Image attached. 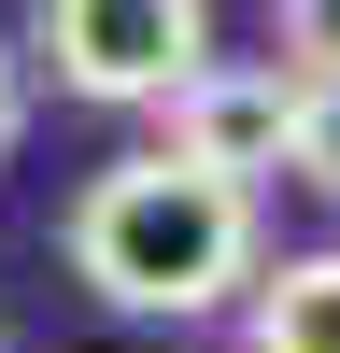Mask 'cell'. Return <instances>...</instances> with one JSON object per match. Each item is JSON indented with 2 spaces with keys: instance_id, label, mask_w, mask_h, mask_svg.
<instances>
[{
  "instance_id": "277c9868",
  "label": "cell",
  "mask_w": 340,
  "mask_h": 353,
  "mask_svg": "<svg viewBox=\"0 0 340 353\" xmlns=\"http://www.w3.org/2000/svg\"><path fill=\"white\" fill-rule=\"evenodd\" d=\"M255 353H340V254H283L255 283Z\"/></svg>"
},
{
  "instance_id": "6da1fadb",
  "label": "cell",
  "mask_w": 340,
  "mask_h": 353,
  "mask_svg": "<svg viewBox=\"0 0 340 353\" xmlns=\"http://www.w3.org/2000/svg\"><path fill=\"white\" fill-rule=\"evenodd\" d=\"M57 254H71V283L100 311L198 325V311H227L255 283V198L213 184V170H185V156H113L100 184L71 198Z\"/></svg>"
},
{
  "instance_id": "3957f363",
  "label": "cell",
  "mask_w": 340,
  "mask_h": 353,
  "mask_svg": "<svg viewBox=\"0 0 340 353\" xmlns=\"http://www.w3.org/2000/svg\"><path fill=\"white\" fill-rule=\"evenodd\" d=\"M156 156H185V170H213V184H270V170H298V85H283V57L270 71H241V57H213V71L170 99V141Z\"/></svg>"
},
{
  "instance_id": "5b68a950",
  "label": "cell",
  "mask_w": 340,
  "mask_h": 353,
  "mask_svg": "<svg viewBox=\"0 0 340 353\" xmlns=\"http://www.w3.org/2000/svg\"><path fill=\"white\" fill-rule=\"evenodd\" d=\"M298 170L340 198V85H298Z\"/></svg>"
},
{
  "instance_id": "52a82bcc",
  "label": "cell",
  "mask_w": 340,
  "mask_h": 353,
  "mask_svg": "<svg viewBox=\"0 0 340 353\" xmlns=\"http://www.w3.org/2000/svg\"><path fill=\"white\" fill-rule=\"evenodd\" d=\"M0 353H15V339H0Z\"/></svg>"
},
{
  "instance_id": "7a4b0ae2",
  "label": "cell",
  "mask_w": 340,
  "mask_h": 353,
  "mask_svg": "<svg viewBox=\"0 0 340 353\" xmlns=\"http://www.w3.org/2000/svg\"><path fill=\"white\" fill-rule=\"evenodd\" d=\"M28 57H57L71 99H185L213 71V14L198 0H43L28 14Z\"/></svg>"
},
{
  "instance_id": "8992f818",
  "label": "cell",
  "mask_w": 340,
  "mask_h": 353,
  "mask_svg": "<svg viewBox=\"0 0 340 353\" xmlns=\"http://www.w3.org/2000/svg\"><path fill=\"white\" fill-rule=\"evenodd\" d=\"M15 141H28V57L0 43V170H15Z\"/></svg>"
}]
</instances>
